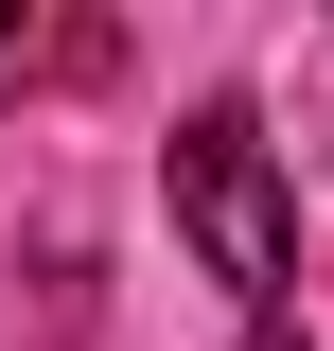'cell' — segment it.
<instances>
[{"label": "cell", "mask_w": 334, "mask_h": 351, "mask_svg": "<svg viewBox=\"0 0 334 351\" xmlns=\"http://www.w3.org/2000/svg\"><path fill=\"white\" fill-rule=\"evenodd\" d=\"M159 193H176L194 263H211L247 316H282V299H299V193H282V158H264L247 106H194V123H176V158H159Z\"/></svg>", "instance_id": "cell-1"}, {"label": "cell", "mask_w": 334, "mask_h": 351, "mask_svg": "<svg viewBox=\"0 0 334 351\" xmlns=\"http://www.w3.org/2000/svg\"><path fill=\"white\" fill-rule=\"evenodd\" d=\"M106 18H0V106H18V88H71V71H106Z\"/></svg>", "instance_id": "cell-2"}, {"label": "cell", "mask_w": 334, "mask_h": 351, "mask_svg": "<svg viewBox=\"0 0 334 351\" xmlns=\"http://www.w3.org/2000/svg\"><path fill=\"white\" fill-rule=\"evenodd\" d=\"M247 351H317V334H299V316H247Z\"/></svg>", "instance_id": "cell-3"}]
</instances>
